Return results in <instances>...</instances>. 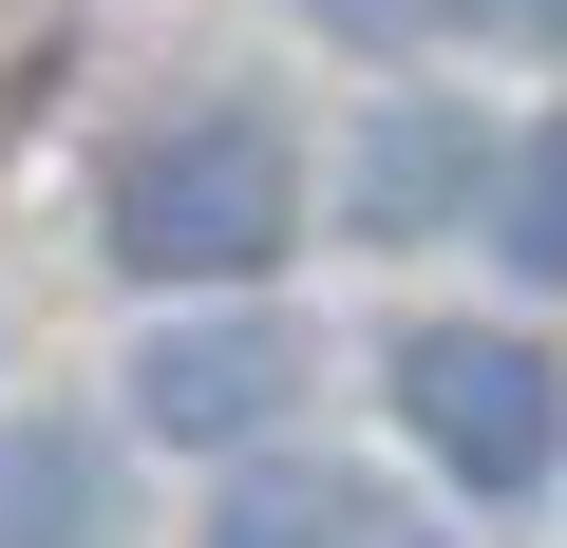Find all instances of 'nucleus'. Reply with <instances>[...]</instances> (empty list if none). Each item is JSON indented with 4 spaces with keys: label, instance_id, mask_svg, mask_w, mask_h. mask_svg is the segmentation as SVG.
<instances>
[{
    "label": "nucleus",
    "instance_id": "nucleus-1",
    "mask_svg": "<svg viewBox=\"0 0 567 548\" xmlns=\"http://www.w3.org/2000/svg\"><path fill=\"white\" fill-rule=\"evenodd\" d=\"M95 227H114V265H133V285L227 303V285H265V265H284V227H303V170H284V133H265L246 95H208V114H152V133L114 152Z\"/></svg>",
    "mask_w": 567,
    "mask_h": 548
},
{
    "label": "nucleus",
    "instance_id": "nucleus-2",
    "mask_svg": "<svg viewBox=\"0 0 567 548\" xmlns=\"http://www.w3.org/2000/svg\"><path fill=\"white\" fill-rule=\"evenodd\" d=\"M398 435H416L473 510H529V492L567 473V379H548V341H511V322H416V341H398Z\"/></svg>",
    "mask_w": 567,
    "mask_h": 548
},
{
    "label": "nucleus",
    "instance_id": "nucleus-3",
    "mask_svg": "<svg viewBox=\"0 0 567 548\" xmlns=\"http://www.w3.org/2000/svg\"><path fill=\"white\" fill-rule=\"evenodd\" d=\"M284 397H303V341H284L265 303H208V322H171V341L133 360V416H152L171 454H265Z\"/></svg>",
    "mask_w": 567,
    "mask_h": 548
},
{
    "label": "nucleus",
    "instance_id": "nucleus-4",
    "mask_svg": "<svg viewBox=\"0 0 567 548\" xmlns=\"http://www.w3.org/2000/svg\"><path fill=\"white\" fill-rule=\"evenodd\" d=\"M114 529V454L76 416H0V548H95Z\"/></svg>",
    "mask_w": 567,
    "mask_h": 548
},
{
    "label": "nucleus",
    "instance_id": "nucleus-5",
    "mask_svg": "<svg viewBox=\"0 0 567 548\" xmlns=\"http://www.w3.org/2000/svg\"><path fill=\"white\" fill-rule=\"evenodd\" d=\"M473 189H492V133H473V114L416 95V114L360 133V227H435V208H473Z\"/></svg>",
    "mask_w": 567,
    "mask_h": 548
},
{
    "label": "nucleus",
    "instance_id": "nucleus-6",
    "mask_svg": "<svg viewBox=\"0 0 567 548\" xmlns=\"http://www.w3.org/2000/svg\"><path fill=\"white\" fill-rule=\"evenodd\" d=\"M492 227H511V265H529V285H567V114L492 170Z\"/></svg>",
    "mask_w": 567,
    "mask_h": 548
},
{
    "label": "nucleus",
    "instance_id": "nucleus-7",
    "mask_svg": "<svg viewBox=\"0 0 567 548\" xmlns=\"http://www.w3.org/2000/svg\"><path fill=\"white\" fill-rule=\"evenodd\" d=\"M322 39H360V58H398V39H454V20H492V0H303Z\"/></svg>",
    "mask_w": 567,
    "mask_h": 548
},
{
    "label": "nucleus",
    "instance_id": "nucleus-8",
    "mask_svg": "<svg viewBox=\"0 0 567 548\" xmlns=\"http://www.w3.org/2000/svg\"><path fill=\"white\" fill-rule=\"evenodd\" d=\"M227 548H322V492H246V510H227Z\"/></svg>",
    "mask_w": 567,
    "mask_h": 548
},
{
    "label": "nucleus",
    "instance_id": "nucleus-9",
    "mask_svg": "<svg viewBox=\"0 0 567 548\" xmlns=\"http://www.w3.org/2000/svg\"><path fill=\"white\" fill-rule=\"evenodd\" d=\"M492 20H511V39H567V0H492Z\"/></svg>",
    "mask_w": 567,
    "mask_h": 548
}]
</instances>
